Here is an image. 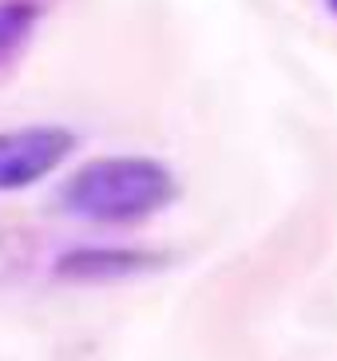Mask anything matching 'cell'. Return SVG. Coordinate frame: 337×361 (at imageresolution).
I'll use <instances>...</instances> for the list:
<instances>
[{"instance_id":"cell-1","label":"cell","mask_w":337,"mask_h":361,"mask_svg":"<svg viewBox=\"0 0 337 361\" xmlns=\"http://www.w3.org/2000/svg\"><path fill=\"white\" fill-rule=\"evenodd\" d=\"M60 199L87 223H139L175 199V179L155 159L116 155L80 167Z\"/></svg>"},{"instance_id":"cell-2","label":"cell","mask_w":337,"mask_h":361,"mask_svg":"<svg viewBox=\"0 0 337 361\" xmlns=\"http://www.w3.org/2000/svg\"><path fill=\"white\" fill-rule=\"evenodd\" d=\"M75 139L63 128H16L0 131V191H20L52 175L68 155Z\"/></svg>"},{"instance_id":"cell-3","label":"cell","mask_w":337,"mask_h":361,"mask_svg":"<svg viewBox=\"0 0 337 361\" xmlns=\"http://www.w3.org/2000/svg\"><path fill=\"white\" fill-rule=\"evenodd\" d=\"M147 258L143 255H107V250H84V255H72L63 258L60 270L63 274H127V270H135V266H143Z\"/></svg>"},{"instance_id":"cell-4","label":"cell","mask_w":337,"mask_h":361,"mask_svg":"<svg viewBox=\"0 0 337 361\" xmlns=\"http://www.w3.org/2000/svg\"><path fill=\"white\" fill-rule=\"evenodd\" d=\"M333 8H337V0H333Z\"/></svg>"}]
</instances>
